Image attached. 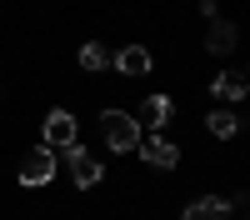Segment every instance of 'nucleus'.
<instances>
[{
    "label": "nucleus",
    "instance_id": "obj_1",
    "mask_svg": "<svg viewBox=\"0 0 250 220\" xmlns=\"http://www.w3.org/2000/svg\"><path fill=\"white\" fill-rule=\"evenodd\" d=\"M100 130H105V145L115 150V155H125V150H135L140 145V120L130 115V110H100Z\"/></svg>",
    "mask_w": 250,
    "mask_h": 220
},
{
    "label": "nucleus",
    "instance_id": "obj_5",
    "mask_svg": "<svg viewBox=\"0 0 250 220\" xmlns=\"http://www.w3.org/2000/svg\"><path fill=\"white\" fill-rule=\"evenodd\" d=\"M65 155H70V180H75L80 190H90L95 180H100V160H95L90 150H80V145H70Z\"/></svg>",
    "mask_w": 250,
    "mask_h": 220
},
{
    "label": "nucleus",
    "instance_id": "obj_9",
    "mask_svg": "<svg viewBox=\"0 0 250 220\" xmlns=\"http://www.w3.org/2000/svg\"><path fill=\"white\" fill-rule=\"evenodd\" d=\"M110 60H115L120 75H150V50H145V45H125V50L110 55Z\"/></svg>",
    "mask_w": 250,
    "mask_h": 220
},
{
    "label": "nucleus",
    "instance_id": "obj_12",
    "mask_svg": "<svg viewBox=\"0 0 250 220\" xmlns=\"http://www.w3.org/2000/svg\"><path fill=\"white\" fill-rule=\"evenodd\" d=\"M80 65H85V70H105L110 65V50L100 45V40H85V45H80Z\"/></svg>",
    "mask_w": 250,
    "mask_h": 220
},
{
    "label": "nucleus",
    "instance_id": "obj_10",
    "mask_svg": "<svg viewBox=\"0 0 250 220\" xmlns=\"http://www.w3.org/2000/svg\"><path fill=\"white\" fill-rule=\"evenodd\" d=\"M210 90H215L220 100H230V105H235V100H245V90H250V85H245V75L225 70V75H215V85H210Z\"/></svg>",
    "mask_w": 250,
    "mask_h": 220
},
{
    "label": "nucleus",
    "instance_id": "obj_13",
    "mask_svg": "<svg viewBox=\"0 0 250 220\" xmlns=\"http://www.w3.org/2000/svg\"><path fill=\"white\" fill-rule=\"evenodd\" d=\"M245 85H250V70H245Z\"/></svg>",
    "mask_w": 250,
    "mask_h": 220
},
{
    "label": "nucleus",
    "instance_id": "obj_7",
    "mask_svg": "<svg viewBox=\"0 0 250 220\" xmlns=\"http://www.w3.org/2000/svg\"><path fill=\"white\" fill-rule=\"evenodd\" d=\"M180 220H230V200H220V195H200L185 205Z\"/></svg>",
    "mask_w": 250,
    "mask_h": 220
},
{
    "label": "nucleus",
    "instance_id": "obj_2",
    "mask_svg": "<svg viewBox=\"0 0 250 220\" xmlns=\"http://www.w3.org/2000/svg\"><path fill=\"white\" fill-rule=\"evenodd\" d=\"M50 180H55V150H45V145L25 150V160H20V185L40 190V185H50Z\"/></svg>",
    "mask_w": 250,
    "mask_h": 220
},
{
    "label": "nucleus",
    "instance_id": "obj_3",
    "mask_svg": "<svg viewBox=\"0 0 250 220\" xmlns=\"http://www.w3.org/2000/svg\"><path fill=\"white\" fill-rule=\"evenodd\" d=\"M140 160H145V165H155V170H175L180 165V150H175V140H165V135H140Z\"/></svg>",
    "mask_w": 250,
    "mask_h": 220
},
{
    "label": "nucleus",
    "instance_id": "obj_4",
    "mask_svg": "<svg viewBox=\"0 0 250 220\" xmlns=\"http://www.w3.org/2000/svg\"><path fill=\"white\" fill-rule=\"evenodd\" d=\"M75 135H80V125H75L70 110H50L45 115V150H70Z\"/></svg>",
    "mask_w": 250,
    "mask_h": 220
},
{
    "label": "nucleus",
    "instance_id": "obj_6",
    "mask_svg": "<svg viewBox=\"0 0 250 220\" xmlns=\"http://www.w3.org/2000/svg\"><path fill=\"white\" fill-rule=\"evenodd\" d=\"M235 40H240V30L230 25V20H210V30H205V50H210V55H230L235 50Z\"/></svg>",
    "mask_w": 250,
    "mask_h": 220
},
{
    "label": "nucleus",
    "instance_id": "obj_8",
    "mask_svg": "<svg viewBox=\"0 0 250 220\" xmlns=\"http://www.w3.org/2000/svg\"><path fill=\"white\" fill-rule=\"evenodd\" d=\"M170 120H175V100H170V95H145V125L160 135Z\"/></svg>",
    "mask_w": 250,
    "mask_h": 220
},
{
    "label": "nucleus",
    "instance_id": "obj_11",
    "mask_svg": "<svg viewBox=\"0 0 250 220\" xmlns=\"http://www.w3.org/2000/svg\"><path fill=\"white\" fill-rule=\"evenodd\" d=\"M205 130L220 135V140H230V135H240V120H235V110H210L205 115Z\"/></svg>",
    "mask_w": 250,
    "mask_h": 220
}]
</instances>
